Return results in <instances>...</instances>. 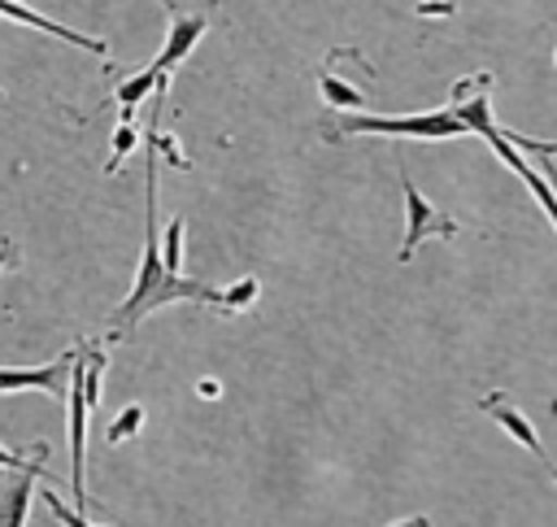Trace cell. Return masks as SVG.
<instances>
[{
  "mask_svg": "<svg viewBox=\"0 0 557 527\" xmlns=\"http://www.w3.org/2000/svg\"><path fill=\"white\" fill-rule=\"evenodd\" d=\"M144 205H148V226H144V253H139V270H135V287L131 296L113 309V327H135L139 318L152 314L157 292L174 279L161 266V226H157V152H144Z\"/></svg>",
  "mask_w": 557,
  "mask_h": 527,
  "instance_id": "1",
  "label": "cell"
},
{
  "mask_svg": "<svg viewBox=\"0 0 557 527\" xmlns=\"http://www.w3.org/2000/svg\"><path fill=\"white\" fill-rule=\"evenodd\" d=\"M348 135H400V139H457L466 135L461 122L448 113V109H435V113H409V118H370V113H352L344 118Z\"/></svg>",
  "mask_w": 557,
  "mask_h": 527,
  "instance_id": "2",
  "label": "cell"
},
{
  "mask_svg": "<svg viewBox=\"0 0 557 527\" xmlns=\"http://www.w3.org/2000/svg\"><path fill=\"white\" fill-rule=\"evenodd\" d=\"M400 192H405V240H400V261H409L413 248H418L426 235H457V222L444 218V213L413 187L409 174L400 179Z\"/></svg>",
  "mask_w": 557,
  "mask_h": 527,
  "instance_id": "3",
  "label": "cell"
},
{
  "mask_svg": "<svg viewBox=\"0 0 557 527\" xmlns=\"http://www.w3.org/2000/svg\"><path fill=\"white\" fill-rule=\"evenodd\" d=\"M165 13H170V26H165L161 52L152 57V70L170 78V70H174L178 61H187V52L196 48V39L209 30V13H205V9H178V4H170Z\"/></svg>",
  "mask_w": 557,
  "mask_h": 527,
  "instance_id": "4",
  "label": "cell"
},
{
  "mask_svg": "<svg viewBox=\"0 0 557 527\" xmlns=\"http://www.w3.org/2000/svg\"><path fill=\"white\" fill-rule=\"evenodd\" d=\"M479 135H483V139H487V144L500 152V161H505V166H509V170H513V174H518V179L531 187V196L540 200V209H544V213H548V222L557 226V187H548V179H544V174H540V170H535V166H531V161H527V157H522L513 144H505V135H500V122L483 126Z\"/></svg>",
  "mask_w": 557,
  "mask_h": 527,
  "instance_id": "5",
  "label": "cell"
},
{
  "mask_svg": "<svg viewBox=\"0 0 557 527\" xmlns=\"http://www.w3.org/2000/svg\"><path fill=\"white\" fill-rule=\"evenodd\" d=\"M39 479H44V466L0 470V527H26V510H30V497H35Z\"/></svg>",
  "mask_w": 557,
  "mask_h": 527,
  "instance_id": "6",
  "label": "cell"
},
{
  "mask_svg": "<svg viewBox=\"0 0 557 527\" xmlns=\"http://www.w3.org/2000/svg\"><path fill=\"white\" fill-rule=\"evenodd\" d=\"M74 370V353L57 357L52 366H26V370H0V392H65V379Z\"/></svg>",
  "mask_w": 557,
  "mask_h": 527,
  "instance_id": "7",
  "label": "cell"
},
{
  "mask_svg": "<svg viewBox=\"0 0 557 527\" xmlns=\"http://www.w3.org/2000/svg\"><path fill=\"white\" fill-rule=\"evenodd\" d=\"M0 13H4V17H17V22H26V26H39V30L57 35V39H65V44H74V48H87V52H96V57H104V52H109V44H104V39H91V35H83V30H70V26H61V22L44 17V13H39V9H30V4L0 0Z\"/></svg>",
  "mask_w": 557,
  "mask_h": 527,
  "instance_id": "8",
  "label": "cell"
},
{
  "mask_svg": "<svg viewBox=\"0 0 557 527\" xmlns=\"http://www.w3.org/2000/svg\"><path fill=\"white\" fill-rule=\"evenodd\" d=\"M483 409H487V414H492V418H496V422H500V427H505V431H509V436H513V440H518V444H522L531 457H540V466L548 462V453L540 449L535 427H531V422H527V418H522V414H518V409H513L505 396H483Z\"/></svg>",
  "mask_w": 557,
  "mask_h": 527,
  "instance_id": "9",
  "label": "cell"
},
{
  "mask_svg": "<svg viewBox=\"0 0 557 527\" xmlns=\"http://www.w3.org/2000/svg\"><path fill=\"white\" fill-rule=\"evenodd\" d=\"M161 78H165V74H157L152 65H148V70H139V74H131V78L117 87V109H122V118H131V113H135V105H139L144 96H152Z\"/></svg>",
  "mask_w": 557,
  "mask_h": 527,
  "instance_id": "10",
  "label": "cell"
},
{
  "mask_svg": "<svg viewBox=\"0 0 557 527\" xmlns=\"http://www.w3.org/2000/svg\"><path fill=\"white\" fill-rule=\"evenodd\" d=\"M318 87H322V96H326L335 109H361V105H366V96H361L352 83H344L339 74H331V70H322Z\"/></svg>",
  "mask_w": 557,
  "mask_h": 527,
  "instance_id": "11",
  "label": "cell"
},
{
  "mask_svg": "<svg viewBox=\"0 0 557 527\" xmlns=\"http://www.w3.org/2000/svg\"><path fill=\"white\" fill-rule=\"evenodd\" d=\"M161 266L165 274H183V218H170L161 231Z\"/></svg>",
  "mask_w": 557,
  "mask_h": 527,
  "instance_id": "12",
  "label": "cell"
},
{
  "mask_svg": "<svg viewBox=\"0 0 557 527\" xmlns=\"http://www.w3.org/2000/svg\"><path fill=\"white\" fill-rule=\"evenodd\" d=\"M257 301V279H239V283H231V287H213V305L218 309H248Z\"/></svg>",
  "mask_w": 557,
  "mask_h": 527,
  "instance_id": "13",
  "label": "cell"
},
{
  "mask_svg": "<svg viewBox=\"0 0 557 527\" xmlns=\"http://www.w3.org/2000/svg\"><path fill=\"white\" fill-rule=\"evenodd\" d=\"M135 144H139V131H135V122H131V118H122V122H117V131H113V148H109V166H104V170H117V166L135 152Z\"/></svg>",
  "mask_w": 557,
  "mask_h": 527,
  "instance_id": "14",
  "label": "cell"
},
{
  "mask_svg": "<svg viewBox=\"0 0 557 527\" xmlns=\"http://www.w3.org/2000/svg\"><path fill=\"white\" fill-rule=\"evenodd\" d=\"M139 427H144V409H139V405H126V409L117 414V422H109L104 440H109V444H122V440H126V436H135Z\"/></svg>",
  "mask_w": 557,
  "mask_h": 527,
  "instance_id": "15",
  "label": "cell"
},
{
  "mask_svg": "<svg viewBox=\"0 0 557 527\" xmlns=\"http://www.w3.org/2000/svg\"><path fill=\"white\" fill-rule=\"evenodd\" d=\"M44 501H48V510H52V514H57L65 527H96V523H87V518H83L74 505H65V501H61L57 492H48V488H44Z\"/></svg>",
  "mask_w": 557,
  "mask_h": 527,
  "instance_id": "16",
  "label": "cell"
},
{
  "mask_svg": "<svg viewBox=\"0 0 557 527\" xmlns=\"http://www.w3.org/2000/svg\"><path fill=\"white\" fill-rule=\"evenodd\" d=\"M35 466H39L35 457H22V453H13V449L0 444V470H35Z\"/></svg>",
  "mask_w": 557,
  "mask_h": 527,
  "instance_id": "17",
  "label": "cell"
},
{
  "mask_svg": "<svg viewBox=\"0 0 557 527\" xmlns=\"http://www.w3.org/2000/svg\"><path fill=\"white\" fill-rule=\"evenodd\" d=\"M418 13H440L444 17V13H453V4H418Z\"/></svg>",
  "mask_w": 557,
  "mask_h": 527,
  "instance_id": "18",
  "label": "cell"
},
{
  "mask_svg": "<svg viewBox=\"0 0 557 527\" xmlns=\"http://www.w3.org/2000/svg\"><path fill=\"white\" fill-rule=\"evenodd\" d=\"M392 527H431L422 514H413V518H405V523H392Z\"/></svg>",
  "mask_w": 557,
  "mask_h": 527,
  "instance_id": "19",
  "label": "cell"
},
{
  "mask_svg": "<svg viewBox=\"0 0 557 527\" xmlns=\"http://www.w3.org/2000/svg\"><path fill=\"white\" fill-rule=\"evenodd\" d=\"M9 257H13V244H0V270L9 266Z\"/></svg>",
  "mask_w": 557,
  "mask_h": 527,
  "instance_id": "20",
  "label": "cell"
},
{
  "mask_svg": "<svg viewBox=\"0 0 557 527\" xmlns=\"http://www.w3.org/2000/svg\"><path fill=\"white\" fill-rule=\"evenodd\" d=\"M544 466H548V475H553V479H557V466H553V462H544Z\"/></svg>",
  "mask_w": 557,
  "mask_h": 527,
  "instance_id": "21",
  "label": "cell"
}]
</instances>
